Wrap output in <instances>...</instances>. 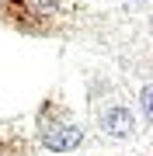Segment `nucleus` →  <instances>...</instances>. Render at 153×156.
Here are the masks:
<instances>
[{"label":"nucleus","mask_w":153,"mask_h":156,"mask_svg":"<svg viewBox=\"0 0 153 156\" xmlns=\"http://www.w3.org/2000/svg\"><path fill=\"white\" fill-rule=\"evenodd\" d=\"M80 128L73 125H49L46 132H42V142H46V149L52 153H66V149H73V146H80Z\"/></svg>","instance_id":"f257e3e1"},{"label":"nucleus","mask_w":153,"mask_h":156,"mask_svg":"<svg viewBox=\"0 0 153 156\" xmlns=\"http://www.w3.org/2000/svg\"><path fill=\"white\" fill-rule=\"evenodd\" d=\"M104 128L111 135H132V128H136V122H132L129 108H111V111L104 115Z\"/></svg>","instance_id":"f03ea898"},{"label":"nucleus","mask_w":153,"mask_h":156,"mask_svg":"<svg viewBox=\"0 0 153 156\" xmlns=\"http://www.w3.org/2000/svg\"><path fill=\"white\" fill-rule=\"evenodd\" d=\"M150 108H153V101H150V87H143V111L150 115Z\"/></svg>","instance_id":"7ed1b4c3"}]
</instances>
